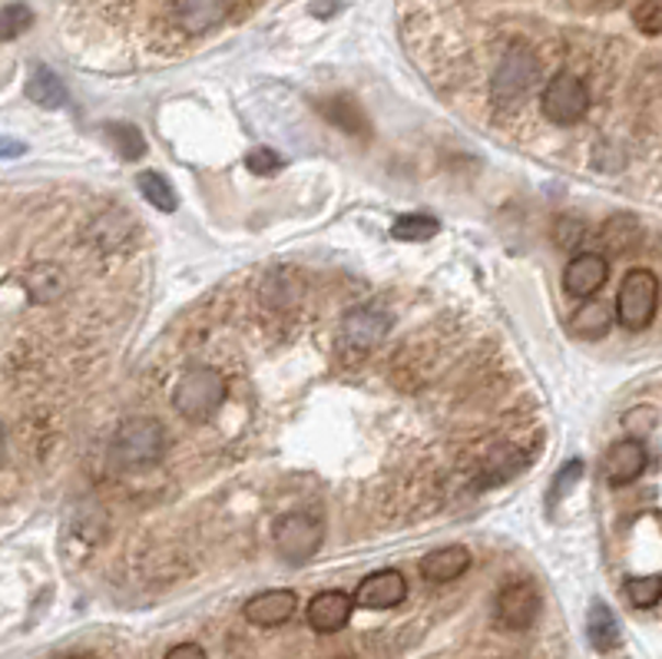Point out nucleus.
Wrapping results in <instances>:
<instances>
[{"label": "nucleus", "instance_id": "nucleus-1", "mask_svg": "<svg viewBox=\"0 0 662 659\" xmlns=\"http://www.w3.org/2000/svg\"><path fill=\"white\" fill-rule=\"evenodd\" d=\"M222 401H226V378H222V372H216L209 365L190 368L173 388L176 414H183L193 424L209 421L222 408Z\"/></svg>", "mask_w": 662, "mask_h": 659}, {"label": "nucleus", "instance_id": "nucleus-7", "mask_svg": "<svg viewBox=\"0 0 662 659\" xmlns=\"http://www.w3.org/2000/svg\"><path fill=\"white\" fill-rule=\"evenodd\" d=\"M493 613H496V623L504 629H530L537 613H540V593L530 580H517L511 587H504L496 593V603H493Z\"/></svg>", "mask_w": 662, "mask_h": 659}, {"label": "nucleus", "instance_id": "nucleus-4", "mask_svg": "<svg viewBox=\"0 0 662 659\" xmlns=\"http://www.w3.org/2000/svg\"><path fill=\"white\" fill-rule=\"evenodd\" d=\"M655 305H659V279L649 269H632L616 295V321L629 332H642L649 328V321L655 318Z\"/></svg>", "mask_w": 662, "mask_h": 659}, {"label": "nucleus", "instance_id": "nucleus-20", "mask_svg": "<svg viewBox=\"0 0 662 659\" xmlns=\"http://www.w3.org/2000/svg\"><path fill=\"white\" fill-rule=\"evenodd\" d=\"M136 186H139L142 200H146L149 206H156L159 213H176V209H180V196H176V190H173L170 183H166L159 173H152V170L139 173V177H136Z\"/></svg>", "mask_w": 662, "mask_h": 659}, {"label": "nucleus", "instance_id": "nucleus-9", "mask_svg": "<svg viewBox=\"0 0 662 659\" xmlns=\"http://www.w3.org/2000/svg\"><path fill=\"white\" fill-rule=\"evenodd\" d=\"M391 328V315L385 308H375V305H358L345 315L342 321V342L355 352H368L375 349Z\"/></svg>", "mask_w": 662, "mask_h": 659}, {"label": "nucleus", "instance_id": "nucleus-15", "mask_svg": "<svg viewBox=\"0 0 662 659\" xmlns=\"http://www.w3.org/2000/svg\"><path fill=\"white\" fill-rule=\"evenodd\" d=\"M470 567V550L460 547V544H450V547H437L431 550L424 560H421V577L427 583H450L457 580L460 573H467Z\"/></svg>", "mask_w": 662, "mask_h": 659}, {"label": "nucleus", "instance_id": "nucleus-17", "mask_svg": "<svg viewBox=\"0 0 662 659\" xmlns=\"http://www.w3.org/2000/svg\"><path fill=\"white\" fill-rule=\"evenodd\" d=\"M609 325H613V311L603 302H583L570 318L573 336L580 339H603L609 332Z\"/></svg>", "mask_w": 662, "mask_h": 659}, {"label": "nucleus", "instance_id": "nucleus-13", "mask_svg": "<svg viewBox=\"0 0 662 659\" xmlns=\"http://www.w3.org/2000/svg\"><path fill=\"white\" fill-rule=\"evenodd\" d=\"M609 262L600 252H577L563 269V288L577 298H590L606 285Z\"/></svg>", "mask_w": 662, "mask_h": 659}, {"label": "nucleus", "instance_id": "nucleus-34", "mask_svg": "<svg viewBox=\"0 0 662 659\" xmlns=\"http://www.w3.org/2000/svg\"><path fill=\"white\" fill-rule=\"evenodd\" d=\"M67 659H90V656H67Z\"/></svg>", "mask_w": 662, "mask_h": 659}, {"label": "nucleus", "instance_id": "nucleus-2", "mask_svg": "<svg viewBox=\"0 0 662 659\" xmlns=\"http://www.w3.org/2000/svg\"><path fill=\"white\" fill-rule=\"evenodd\" d=\"M119 467H149L166 454V431L156 418H126L110 444Z\"/></svg>", "mask_w": 662, "mask_h": 659}, {"label": "nucleus", "instance_id": "nucleus-21", "mask_svg": "<svg viewBox=\"0 0 662 659\" xmlns=\"http://www.w3.org/2000/svg\"><path fill=\"white\" fill-rule=\"evenodd\" d=\"M603 242H606L613 252L626 255V252H632V249L642 242V226H639L632 216H616V219L606 223V229H603Z\"/></svg>", "mask_w": 662, "mask_h": 659}, {"label": "nucleus", "instance_id": "nucleus-28", "mask_svg": "<svg viewBox=\"0 0 662 659\" xmlns=\"http://www.w3.org/2000/svg\"><path fill=\"white\" fill-rule=\"evenodd\" d=\"M583 477V464L580 461H570L560 474H557V480H553V490H550V498L553 501H560V498H567V490L577 484Z\"/></svg>", "mask_w": 662, "mask_h": 659}, {"label": "nucleus", "instance_id": "nucleus-30", "mask_svg": "<svg viewBox=\"0 0 662 659\" xmlns=\"http://www.w3.org/2000/svg\"><path fill=\"white\" fill-rule=\"evenodd\" d=\"M583 226L577 223V219H560L557 223V242L563 246V249H573L577 246V239H583Z\"/></svg>", "mask_w": 662, "mask_h": 659}, {"label": "nucleus", "instance_id": "nucleus-32", "mask_svg": "<svg viewBox=\"0 0 662 659\" xmlns=\"http://www.w3.org/2000/svg\"><path fill=\"white\" fill-rule=\"evenodd\" d=\"M24 152H27V146L21 139H0V156H4V159H18Z\"/></svg>", "mask_w": 662, "mask_h": 659}, {"label": "nucleus", "instance_id": "nucleus-33", "mask_svg": "<svg viewBox=\"0 0 662 659\" xmlns=\"http://www.w3.org/2000/svg\"><path fill=\"white\" fill-rule=\"evenodd\" d=\"M8 454V434H4V424H0V461Z\"/></svg>", "mask_w": 662, "mask_h": 659}, {"label": "nucleus", "instance_id": "nucleus-25", "mask_svg": "<svg viewBox=\"0 0 662 659\" xmlns=\"http://www.w3.org/2000/svg\"><path fill=\"white\" fill-rule=\"evenodd\" d=\"M34 24V14L27 4H8L0 11V41H18L24 31H31Z\"/></svg>", "mask_w": 662, "mask_h": 659}, {"label": "nucleus", "instance_id": "nucleus-24", "mask_svg": "<svg viewBox=\"0 0 662 659\" xmlns=\"http://www.w3.org/2000/svg\"><path fill=\"white\" fill-rule=\"evenodd\" d=\"M626 596L636 610H652L662 600V577L649 573V577H629L626 580Z\"/></svg>", "mask_w": 662, "mask_h": 659}, {"label": "nucleus", "instance_id": "nucleus-5", "mask_svg": "<svg viewBox=\"0 0 662 659\" xmlns=\"http://www.w3.org/2000/svg\"><path fill=\"white\" fill-rule=\"evenodd\" d=\"M272 541H275V550H278V557L285 564H308L321 550L324 524L315 514L295 511V514L278 518V524L272 531Z\"/></svg>", "mask_w": 662, "mask_h": 659}, {"label": "nucleus", "instance_id": "nucleus-10", "mask_svg": "<svg viewBox=\"0 0 662 659\" xmlns=\"http://www.w3.org/2000/svg\"><path fill=\"white\" fill-rule=\"evenodd\" d=\"M649 467V454H646V444L636 441V438H623L616 441L606 457H603V480L609 487H626L632 480L642 477V470Z\"/></svg>", "mask_w": 662, "mask_h": 659}, {"label": "nucleus", "instance_id": "nucleus-31", "mask_svg": "<svg viewBox=\"0 0 662 659\" xmlns=\"http://www.w3.org/2000/svg\"><path fill=\"white\" fill-rule=\"evenodd\" d=\"M162 659H209V656H206V649L199 643H180V646H173L170 652H166Z\"/></svg>", "mask_w": 662, "mask_h": 659}, {"label": "nucleus", "instance_id": "nucleus-3", "mask_svg": "<svg viewBox=\"0 0 662 659\" xmlns=\"http://www.w3.org/2000/svg\"><path fill=\"white\" fill-rule=\"evenodd\" d=\"M540 64L534 47L527 44H511L501 60H496V70L490 77V96L496 106H514L527 96V90L537 83Z\"/></svg>", "mask_w": 662, "mask_h": 659}, {"label": "nucleus", "instance_id": "nucleus-18", "mask_svg": "<svg viewBox=\"0 0 662 659\" xmlns=\"http://www.w3.org/2000/svg\"><path fill=\"white\" fill-rule=\"evenodd\" d=\"M318 110H321L331 123H335L339 129L355 133V136H368V120H365V113H362V106H358L355 100H349V96H331V100L318 103Z\"/></svg>", "mask_w": 662, "mask_h": 659}, {"label": "nucleus", "instance_id": "nucleus-29", "mask_svg": "<svg viewBox=\"0 0 662 659\" xmlns=\"http://www.w3.org/2000/svg\"><path fill=\"white\" fill-rule=\"evenodd\" d=\"M639 414H642V418H636V414L629 411V414L623 418V424L632 431V438H636V441H642L646 434H652V431H655V411H652V408H642Z\"/></svg>", "mask_w": 662, "mask_h": 659}, {"label": "nucleus", "instance_id": "nucleus-12", "mask_svg": "<svg viewBox=\"0 0 662 659\" xmlns=\"http://www.w3.org/2000/svg\"><path fill=\"white\" fill-rule=\"evenodd\" d=\"M352 610H355V603H352L349 593H342V590H321V593L311 596V603L305 610V620H308V626L315 633H339V629L349 626Z\"/></svg>", "mask_w": 662, "mask_h": 659}, {"label": "nucleus", "instance_id": "nucleus-19", "mask_svg": "<svg viewBox=\"0 0 662 659\" xmlns=\"http://www.w3.org/2000/svg\"><path fill=\"white\" fill-rule=\"evenodd\" d=\"M586 636H590L593 649H600V652H609V649L619 643V623H616L613 610H609L606 603H600V600L590 606V616H586Z\"/></svg>", "mask_w": 662, "mask_h": 659}, {"label": "nucleus", "instance_id": "nucleus-8", "mask_svg": "<svg viewBox=\"0 0 662 659\" xmlns=\"http://www.w3.org/2000/svg\"><path fill=\"white\" fill-rule=\"evenodd\" d=\"M232 8H236V0H173L170 18L183 34L199 37V34H209L213 27H219L232 14Z\"/></svg>", "mask_w": 662, "mask_h": 659}, {"label": "nucleus", "instance_id": "nucleus-6", "mask_svg": "<svg viewBox=\"0 0 662 659\" xmlns=\"http://www.w3.org/2000/svg\"><path fill=\"white\" fill-rule=\"evenodd\" d=\"M540 110H544V116H547L550 123H557V126H573V123H580V120L586 116V110H590V90H586V83H583L577 73L560 70V73H553L550 83L544 87V93H540Z\"/></svg>", "mask_w": 662, "mask_h": 659}, {"label": "nucleus", "instance_id": "nucleus-26", "mask_svg": "<svg viewBox=\"0 0 662 659\" xmlns=\"http://www.w3.org/2000/svg\"><path fill=\"white\" fill-rule=\"evenodd\" d=\"M632 24L639 27V34L655 41L662 34V0H639L632 11Z\"/></svg>", "mask_w": 662, "mask_h": 659}, {"label": "nucleus", "instance_id": "nucleus-11", "mask_svg": "<svg viewBox=\"0 0 662 659\" xmlns=\"http://www.w3.org/2000/svg\"><path fill=\"white\" fill-rule=\"evenodd\" d=\"M404 596H408L404 573H398V570H378V573H368L358 583L352 603L365 606V610H395V606L404 603Z\"/></svg>", "mask_w": 662, "mask_h": 659}, {"label": "nucleus", "instance_id": "nucleus-27", "mask_svg": "<svg viewBox=\"0 0 662 659\" xmlns=\"http://www.w3.org/2000/svg\"><path fill=\"white\" fill-rule=\"evenodd\" d=\"M246 170L255 173V177H272L275 170H282V156H278L275 149L255 146V149H249V156H246Z\"/></svg>", "mask_w": 662, "mask_h": 659}, {"label": "nucleus", "instance_id": "nucleus-16", "mask_svg": "<svg viewBox=\"0 0 662 659\" xmlns=\"http://www.w3.org/2000/svg\"><path fill=\"white\" fill-rule=\"evenodd\" d=\"M27 96L37 103V106H44V110H60V106H67V87H64V80L50 70V67H34V73H31V80H27Z\"/></svg>", "mask_w": 662, "mask_h": 659}, {"label": "nucleus", "instance_id": "nucleus-22", "mask_svg": "<svg viewBox=\"0 0 662 659\" xmlns=\"http://www.w3.org/2000/svg\"><path fill=\"white\" fill-rule=\"evenodd\" d=\"M441 223L434 216H424V213H408L401 219H395L391 226V236L401 239V242H427L431 236H437Z\"/></svg>", "mask_w": 662, "mask_h": 659}, {"label": "nucleus", "instance_id": "nucleus-23", "mask_svg": "<svg viewBox=\"0 0 662 659\" xmlns=\"http://www.w3.org/2000/svg\"><path fill=\"white\" fill-rule=\"evenodd\" d=\"M103 133H106V139L113 143V149L123 159H139L146 152V139H142V133L133 123H110Z\"/></svg>", "mask_w": 662, "mask_h": 659}, {"label": "nucleus", "instance_id": "nucleus-14", "mask_svg": "<svg viewBox=\"0 0 662 659\" xmlns=\"http://www.w3.org/2000/svg\"><path fill=\"white\" fill-rule=\"evenodd\" d=\"M298 610V596L295 590H265V593H255L249 603H246V620L252 626H282L295 616Z\"/></svg>", "mask_w": 662, "mask_h": 659}]
</instances>
